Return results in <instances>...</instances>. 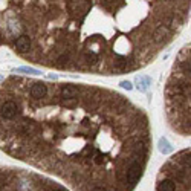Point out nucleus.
I'll use <instances>...</instances> for the list:
<instances>
[{
	"label": "nucleus",
	"instance_id": "obj_1",
	"mask_svg": "<svg viewBox=\"0 0 191 191\" xmlns=\"http://www.w3.org/2000/svg\"><path fill=\"white\" fill-rule=\"evenodd\" d=\"M0 150L73 191H135L151 127L119 92L11 75L0 83Z\"/></svg>",
	"mask_w": 191,
	"mask_h": 191
},
{
	"label": "nucleus",
	"instance_id": "obj_2",
	"mask_svg": "<svg viewBox=\"0 0 191 191\" xmlns=\"http://www.w3.org/2000/svg\"><path fill=\"white\" fill-rule=\"evenodd\" d=\"M190 17V0H46L14 52L49 69L124 75L168 47Z\"/></svg>",
	"mask_w": 191,
	"mask_h": 191
},
{
	"label": "nucleus",
	"instance_id": "obj_3",
	"mask_svg": "<svg viewBox=\"0 0 191 191\" xmlns=\"http://www.w3.org/2000/svg\"><path fill=\"white\" fill-rule=\"evenodd\" d=\"M165 112L171 129L190 136V44L177 55L165 86Z\"/></svg>",
	"mask_w": 191,
	"mask_h": 191
},
{
	"label": "nucleus",
	"instance_id": "obj_4",
	"mask_svg": "<svg viewBox=\"0 0 191 191\" xmlns=\"http://www.w3.org/2000/svg\"><path fill=\"white\" fill-rule=\"evenodd\" d=\"M46 0H0V47L9 46L28 31Z\"/></svg>",
	"mask_w": 191,
	"mask_h": 191
},
{
	"label": "nucleus",
	"instance_id": "obj_5",
	"mask_svg": "<svg viewBox=\"0 0 191 191\" xmlns=\"http://www.w3.org/2000/svg\"><path fill=\"white\" fill-rule=\"evenodd\" d=\"M0 191H69L61 184L29 170L0 167Z\"/></svg>",
	"mask_w": 191,
	"mask_h": 191
},
{
	"label": "nucleus",
	"instance_id": "obj_6",
	"mask_svg": "<svg viewBox=\"0 0 191 191\" xmlns=\"http://www.w3.org/2000/svg\"><path fill=\"white\" fill-rule=\"evenodd\" d=\"M156 191H190V150H182L164 164Z\"/></svg>",
	"mask_w": 191,
	"mask_h": 191
},
{
	"label": "nucleus",
	"instance_id": "obj_7",
	"mask_svg": "<svg viewBox=\"0 0 191 191\" xmlns=\"http://www.w3.org/2000/svg\"><path fill=\"white\" fill-rule=\"evenodd\" d=\"M136 84H138V89H141V90H147L148 78H147V76H136Z\"/></svg>",
	"mask_w": 191,
	"mask_h": 191
},
{
	"label": "nucleus",
	"instance_id": "obj_8",
	"mask_svg": "<svg viewBox=\"0 0 191 191\" xmlns=\"http://www.w3.org/2000/svg\"><path fill=\"white\" fill-rule=\"evenodd\" d=\"M159 150L162 153H170L171 151V145L168 144L167 139H161V141H159Z\"/></svg>",
	"mask_w": 191,
	"mask_h": 191
},
{
	"label": "nucleus",
	"instance_id": "obj_9",
	"mask_svg": "<svg viewBox=\"0 0 191 191\" xmlns=\"http://www.w3.org/2000/svg\"><path fill=\"white\" fill-rule=\"evenodd\" d=\"M121 86H122V87H125V89H129V90L132 89V84H130L129 81H122V83H121Z\"/></svg>",
	"mask_w": 191,
	"mask_h": 191
}]
</instances>
